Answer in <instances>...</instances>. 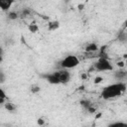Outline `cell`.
<instances>
[{"label": "cell", "instance_id": "6da1fadb", "mask_svg": "<svg viewBox=\"0 0 127 127\" xmlns=\"http://www.w3.org/2000/svg\"><path fill=\"white\" fill-rule=\"evenodd\" d=\"M126 91V84L123 81L109 84L105 86L101 91V97L105 100H110L121 96Z\"/></svg>", "mask_w": 127, "mask_h": 127}, {"label": "cell", "instance_id": "7a4b0ae2", "mask_svg": "<svg viewBox=\"0 0 127 127\" xmlns=\"http://www.w3.org/2000/svg\"><path fill=\"white\" fill-rule=\"evenodd\" d=\"M78 64H79V59L74 55H68V56L64 57L60 63L61 67L62 68H65V69L74 68Z\"/></svg>", "mask_w": 127, "mask_h": 127}, {"label": "cell", "instance_id": "3957f363", "mask_svg": "<svg viewBox=\"0 0 127 127\" xmlns=\"http://www.w3.org/2000/svg\"><path fill=\"white\" fill-rule=\"evenodd\" d=\"M94 68L98 71H110L113 69V65L110 64L108 59L100 57L94 64Z\"/></svg>", "mask_w": 127, "mask_h": 127}, {"label": "cell", "instance_id": "277c9868", "mask_svg": "<svg viewBox=\"0 0 127 127\" xmlns=\"http://www.w3.org/2000/svg\"><path fill=\"white\" fill-rule=\"evenodd\" d=\"M49 83L51 84H61L60 81V76H59V71H54L51 73H47V74H43L42 75Z\"/></svg>", "mask_w": 127, "mask_h": 127}, {"label": "cell", "instance_id": "5b68a950", "mask_svg": "<svg viewBox=\"0 0 127 127\" xmlns=\"http://www.w3.org/2000/svg\"><path fill=\"white\" fill-rule=\"evenodd\" d=\"M59 71V76H60V81L61 84H65L70 80V72L65 69V68H62Z\"/></svg>", "mask_w": 127, "mask_h": 127}, {"label": "cell", "instance_id": "8992f818", "mask_svg": "<svg viewBox=\"0 0 127 127\" xmlns=\"http://www.w3.org/2000/svg\"><path fill=\"white\" fill-rule=\"evenodd\" d=\"M15 0H0V8L2 11L6 12L9 11L10 8L12 7V5L14 4Z\"/></svg>", "mask_w": 127, "mask_h": 127}, {"label": "cell", "instance_id": "52a82bcc", "mask_svg": "<svg viewBox=\"0 0 127 127\" xmlns=\"http://www.w3.org/2000/svg\"><path fill=\"white\" fill-rule=\"evenodd\" d=\"M114 77L119 81L124 80L125 78H127V70H125L124 68H119L114 72Z\"/></svg>", "mask_w": 127, "mask_h": 127}, {"label": "cell", "instance_id": "ba28073f", "mask_svg": "<svg viewBox=\"0 0 127 127\" xmlns=\"http://www.w3.org/2000/svg\"><path fill=\"white\" fill-rule=\"evenodd\" d=\"M98 50H99L98 45L95 44V43H89V44H87V45L85 46V48H84V51H85L86 53H95V52H97Z\"/></svg>", "mask_w": 127, "mask_h": 127}, {"label": "cell", "instance_id": "9c48e42d", "mask_svg": "<svg viewBox=\"0 0 127 127\" xmlns=\"http://www.w3.org/2000/svg\"><path fill=\"white\" fill-rule=\"evenodd\" d=\"M60 26H61V24L58 20H53V21H50L48 23V30L51 32H54V31L58 30L60 28Z\"/></svg>", "mask_w": 127, "mask_h": 127}, {"label": "cell", "instance_id": "30bf717a", "mask_svg": "<svg viewBox=\"0 0 127 127\" xmlns=\"http://www.w3.org/2000/svg\"><path fill=\"white\" fill-rule=\"evenodd\" d=\"M4 106V108L7 110V111H9V112H16V110H17V106L14 104V103H12V102H10V101H6L5 102V104L3 105Z\"/></svg>", "mask_w": 127, "mask_h": 127}, {"label": "cell", "instance_id": "8fae6325", "mask_svg": "<svg viewBox=\"0 0 127 127\" xmlns=\"http://www.w3.org/2000/svg\"><path fill=\"white\" fill-rule=\"evenodd\" d=\"M28 30H29V32H31L33 34L38 33L39 32V26L36 23H31L28 25Z\"/></svg>", "mask_w": 127, "mask_h": 127}, {"label": "cell", "instance_id": "7c38bea8", "mask_svg": "<svg viewBox=\"0 0 127 127\" xmlns=\"http://www.w3.org/2000/svg\"><path fill=\"white\" fill-rule=\"evenodd\" d=\"M30 91H31L32 93L36 94V93H38V92L41 91V87H40L39 84H37V83H33V84L30 85Z\"/></svg>", "mask_w": 127, "mask_h": 127}, {"label": "cell", "instance_id": "4fadbf2b", "mask_svg": "<svg viewBox=\"0 0 127 127\" xmlns=\"http://www.w3.org/2000/svg\"><path fill=\"white\" fill-rule=\"evenodd\" d=\"M7 100H8V99H7L6 93H5L4 89L1 88V89H0V104H1V105H4Z\"/></svg>", "mask_w": 127, "mask_h": 127}, {"label": "cell", "instance_id": "5bb4252c", "mask_svg": "<svg viewBox=\"0 0 127 127\" xmlns=\"http://www.w3.org/2000/svg\"><path fill=\"white\" fill-rule=\"evenodd\" d=\"M7 17H8L9 20H16V19H18L19 14L16 11H9L8 14H7Z\"/></svg>", "mask_w": 127, "mask_h": 127}, {"label": "cell", "instance_id": "9a60e30c", "mask_svg": "<svg viewBox=\"0 0 127 127\" xmlns=\"http://www.w3.org/2000/svg\"><path fill=\"white\" fill-rule=\"evenodd\" d=\"M37 124L38 125H40V126H44L45 124H46V119L45 118H38L37 119Z\"/></svg>", "mask_w": 127, "mask_h": 127}, {"label": "cell", "instance_id": "2e32d148", "mask_svg": "<svg viewBox=\"0 0 127 127\" xmlns=\"http://www.w3.org/2000/svg\"><path fill=\"white\" fill-rule=\"evenodd\" d=\"M102 81H103V77H101V76H96V77L94 78V80H93L94 84H98V83H100V82H102Z\"/></svg>", "mask_w": 127, "mask_h": 127}, {"label": "cell", "instance_id": "e0dca14e", "mask_svg": "<svg viewBox=\"0 0 127 127\" xmlns=\"http://www.w3.org/2000/svg\"><path fill=\"white\" fill-rule=\"evenodd\" d=\"M109 126H111V127H114V126H127V124L126 123H122V122H115V123L110 124Z\"/></svg>", "mask_w": 127, "mask_h": 127}, {"label": "cell", "instance_id": "ac0fdd59", "mask_svg": "<svg viewBox=\"0 0 127 127\" xmlns=\"http://www.w3.org/2000/svg\"><path fill=\"white\" fill-rule=\"evenodd\" d=\"M117 66L119 67V68H124V66L126 65V64H125V62L124 61H120V62H117Z\"/></svg>", "mask_w": 127, "mask_h": 127}, {"label": "cell", "instance_id": "d6986e66", "mask_svg": "<svg viewBox=\"0 0 127 127\" xmlns=\"http://www.w3.org/2000/svg\"><path fill=\"white\" fill-rule=\"evenodd\" d=\"M4 81V74H3V72H1V82H3Z\"/></svg>", "mask_w": 127, "mask_h": 127}, {"label": "cell", "instance_id": "ffe728a7", "mask_svg": "<svg viewBox=\"0 0 127 127\" xmlns=\"http://www.w3.org/2000/svg\"><path fill=\"white\" fill-rule=\"evenodd\" d=\"M125 64H126V65H127V59H126V61H125Z\"/></svg>", "mask_w": 127, "mask_h": 127}, {"label": "cell", "instance_id": "44dd1931", "mask_svg": "<svg viewBox=\"0 0 127 127\" xmlns=\"http://www.w3.org/2000/svg\"><path fill=\"white\" fill-rule=\"evenodd\" d=\"M19 1H24V0H19Z\"/></svg>", "mask_w": 127, "mask_h": 127}]
</instances>
